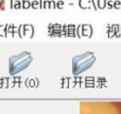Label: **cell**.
Returning <instances> with one entry per match:
<instances>
[{
  "instance_id": "1",
  "label": "cell",
  "mask_w": 121,
  "mask_h": 114,
  "mask_svg": "<svg viewBox=\"0 0 121 114\" xmlns=\"http://www.w3.org/2000/svg\"><path fill=\"white\" fill-rule=\"evenodd\" d=\"M120 111V102H116V114H119Z\"/></svg>"
}]
</instances>
